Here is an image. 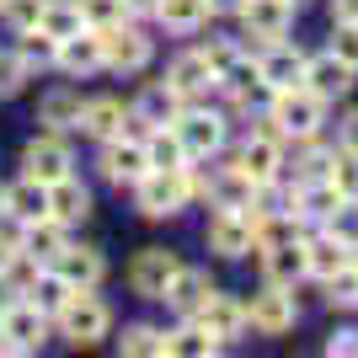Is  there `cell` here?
I'll list each match as a JSON object with an SVG mask.
<instances>
[{
  "mask_svg": "<svg viewBox=\"0 0 358 358\" xmlns=\"http://www.w3.org/2000/svg\"><path fill=\"white\" fill-rule=\"evenodd\" d=\"M75 129L86 139H118L123 129H129V102H118V96H91V102H80V118H75Z\"/></svg>",
  "mask_w": 358,
  "mask_h": 358,
  "instance_id": "obj_18",
  "label": "cell"
},
{
  "mask_svg": "<svg viewBox=\"0 0 358 358\" xmlns=\"http://www.w3.org/2000/svg\"><path fill=\"white\" fill-rule=\"evenodd\" d=\"M331 161H337V150L331 145H321V134L315 139H299V177L294 182H315V177H331Z\"/></svg>",
  "mask_w": 358,
  "mask_h": 358,
  "instance_id": "obj_39",
  "label": "cell"
},
{
  "mask_svg": "<svg viewBox=\"0 0 358 358\" xmlns=\"http://www.w3.org/2000/svg\"><path fill=\"white\" fill-rule=\"evenodd\" d=\"M273 134L284 139H315L321 134V123H327V102L315 96L310 86H289V91H268V118H262Z\"/></svg>",
  "mask_w": 358,
  "mask_h": 358,
  "instance_id": "obj_2",
  "label": "cell"
},
{
  "mask_svg": "<svg viewBox=\"0 0 358 358\" xmlns=\"http://www.w3.org/2000/svg\"><path fill=\"white\" fill-rule=\"evenodd\" d=\"M80 16H86L91 32H107V27H123V22H134L123 0H80Z\"/></svg>",
  "mask_w": 358,
  "mask_h": 358,
  "instance_id": "obj_42",
  "label": "cell"
},
{
  "mask_svg": "<svg viewBox=\"0 0 358 358\" xmlns=\"http://www.w3.org/2000/svg\"><path fill=\"white\" fill-rule=\"evenodd\" d=\"M177 268H182L177 252H166V246H145V252L129 262V289H134L139 299H161L166 278H171Z\"/></svg>",
  "mask_w": 358,
  "mask_h": 358,
  "instance_id": "obj_17",
  "label": "cell"
},
{
  "mask_svg": "<svg viewBox=\"0 0 358 358\" xmlns=\"http://www.w3.org/2000/svg\"><path fill=\"white\" fill-rule=\"evenodd\" d=\"M166 80H171V91H177L182 102H203L220 80H214V70H209V59L198 54V48H187V54H177L171 59V70H166Z\"/></svg>",
  "mask_w": 358,
  "mask_h": 358,
  "instance_id": "obj_20",
  "label": "cell"
},
{
  "mask_svg": "<svg viewBox=\"0 0 358 358\" xmlns=\"http://www.w3.org/2000/svg\"><path fill=\"white\" fill-rule=\"evenodd\" d=\"M294 6H305V0H294Z\"/></svg>",
  "mask_w": 358,
  "mask_h": 358,
  "instance_id": "obj_55",
  "label": "cell"
},
{
  "mask_svg": "<svg viewBox=\"0 0 358 358\" xmlns=\"http://www.w3.org/2000/svg\"><path fill=\"white\" fill-rule=\"evenodd\" d=\"M70 241V230H64L59 220H32V224H22V252L32 257V262H54L59 257V246Z\"/></svg>",
  "mask_w": 358,
  "mask_h": 358,
  "instance_id": "obj_30",
  "label": "cell"
},
{
  "mask_svg": "<svg viewBox=\"0 0 358 358\" xmlns=\"http://www.w3.org/2000/svg\"><path fill=\"white\" fill-rule=\"evenodd\" d=\"M294 321H299V305H294V289L284 284H262L246 299V327L262 331V337H284V331H294Z\"/></svg>",
  "mask_w": 358,
  "mask_h": 358,
  "instance_id": "obj_5",
  "label": "cell"
},
{
  "mask_svg": "<svg viewBox=\"0 0 358 358\" xmlns=\"http://www.w3.org/2000/svg\"><path fill=\"white\" fill-rule=\"evenodd\" d=\"M38 27L48 38H75V32L86 27V16H80V0H48L43 16H38Z\"/></svg>",
  "mask_w": 358,
  "mask_h": 358,
  "instance_id": "obj_35",
  "label": "cell"
},
{
  "mask_svg": "<svg viewBox=\"0 0 358 358\" xmlns=\"http://www.w3.org/2000/svg\"><path fill=\"white\" fill-rule=\"evenodd\" d=\"M145 155H150V171H171V166H187L182 134L171 129V123H161V129H145Z\"/></svg>",
  "mask_w": 358,
  "mask_h": 358,
  "instance_id": "obj_33",
  "label": "cell"
},
{
  "mask_svg": "<svg viewBox=\"0 0 358 358\" xmlns=\"http://www.w3.org/2000/svg\"><path fill=\"white\" fill-rule=\"evenodd\" d=\"M209 16H214L209 0H161V6H155V22H161L171 38H193V32H203V27H209Z\"/></svg>",
  "mask_w": 358,
  "mask_h": 358,
  "instance_id": "obj_27",
  "label": "cell"
},
{
  "mask_svg": "<svg viewBox=\"0 0 358 358\" xmlns=\"http://www.w3.org/2000/svg\"><path fill=\"white\" fill-rule=\"evenodd\" d=\"M54 64H59L64 75H75V80L96 75V70H102V32L80 27L75 38H59V54H54Z\"/></svg>",
  "mask_w": 358,
  "mask_h": 358,
  "instance_id": "obj_21",
  "label": "cell"
},
{
  "mask_svg": "<svg viewBox=\"0 0 358 358\" xmlns=\"http://www.w3.org/2000/svg\"><path fill=\"white\" fill-rule=\"evenodd\" d=\"M198 54H203V59H209V70H214V80H220L224 70H230V64L241 59V43H230V38H220V43H209V48H198ZM220 91V86H214Z\"/></svg>",
  "mask_w": 358,
  "mask_h": 358,
  "instance_id": "obj_47",
  "label": "cell"
},
{
  "mask_svg": "<svg viewBox=\"0 0 358 358\" xmlns=\"http://www.w3.org/2000/svg\"><path fill=\"white\" fill-rule=\"evenodd\" d=\"M0 214H6V187H0Z\"/></svg>",
  "mask_w": 358,
  "mask_h": 358,
  "instance_id": "obj_54",
  "label": "cell"
},
{
  "mask_svg": "<svg viewBox=\"0 0 358 358\" xmlns=\"http://www.w3.org/2000/svg\"><path fill=\"white\" fill-rule=\"evenodd\" d=\"M75 118H80V96H75L70 86L48 91L43 102H38V123H48L54 134H64V129H75Z\"/></svg>",
  "mask_w": 358,
  "mask_h": 358,
  "instance_id": "obj_34",
  "label": "cell"
},
{
  "mask_svg": "<svg viewBox=\"0 0 358 358\" xmlns=\"http://www.w3.org/2000/svg\"><path fill=\"white\" fill-rule=\"evenodd\" d=\"M262 278H268V284L294 289L299 278H305V236L278 241V246H262Z\"/></svg>",
  "mask_w": 358,
  "mask_h": 358,
  "instance_id": "obj_24",
  "label": "cell"
},
{
  "mask_svg": "<svg viewBox=\"0 0 358 358\" xmlns=\"http://www.w3.org/2000/svg\"><path fill=\"white\" fill-rule=\"evenodd\" d=\"M123 353L129 358H166V331L150 327V321H134V327H123Z\"/></svg>",
  "mask_w": 358,
  "mask_h": 358,
  "instance_id": "obj_38",
  "label": "cell"
},
{
  "mask_svg": "<svg viewBox=\"0 0 358 358\" xmlns=\"http://www.w3.org/2000/svg\"><path fill=\"white\" fill-rule=\"evenodd\" d=\"M220 348H224V343L214 337L209 327H198L193 315H187L177 331H166V358H214Z\"/></svg>",
  "mask_w": 358,
  "mask_h": 358,
  "instance_id": "obj_29",
  "label": "cell"
},
{
  "mask_svg": "<svg viewBox=\"0 0 358 358\" xmlns=\"http://www.w3.org/2000/svg\"><path fill=\"white\" fill-rule=\"evenodd\" d=\"M337 203H343V193H337V187H331V177H315V182H294V214L305 224H321L327 220L331 209H337Z\"/></svg>",
  "mask_w": 358,
  "mask_h": 358,
  "instance_id": "obj_28",
  "label": "cell"
},
{
  "mask_svg": "<svg viewBox=\"0 0 358 358\" xmlns=\"http://www.w3.org/2000/svg\"><path fill=\"white\" fill-rule=\"evenodd\" d=\"M75 171V150H70V139L64 134H54V129H43V134H32L27 139V150H22V177H32V182H59V177H70Z\"/></svg>",
  "mask_w": 358,
  "mask_h": 358,
  "instance_id": "obj_6",
  "label": "cell"
},
{
  "mask_svg": "<svg viewBox=\"0 0 358 358\" xmlns=\"http://www.w3.org/2000/svg\"><path fill=\"white\" fill-rule=\"evenodd\" d=\"M27 80H32V70L22 64V54H0V96H16Z\"/></svg>",
  "mask_w": 358,
  "mask_h": 358,
  "instance_id": "obj_46",
  "label": "cell"
},
{
  "mask_svg": "<svg viewBox=\"0 0 358 358\" xmlns=\"http://www.w3.org/2000/svg\"><path fill=\"white\" fill-rule=\"evenodd\" d=\"M86 214H91V193H86V182H75V171L59 177V182H48V220H59L64 230H75Z\"/></svg>",
  "mask_w": 358,
  "mask_h": 358,
  "instance_id": "obj_25",
  "label": "cell"
},
{
  "mask_svg": "<svg viewBox=\"0 0 358 358\" xmlns=\"http://www.w3.org/2000/svg\"><path fill=\"white\" fill-rule=\"evenodd\" d=\"M48 268L59 273L64 284H75V289H96V284L107 278L102 252H96V246H75V241H64V246H59V257H54Z\"/></svg>",
  "mask_w": 358,
  "mask_h": 358,
  "instance_id": "obj_19",
  "label": "cell"
},
{
  "mask_svg": "<svg viewBox=\"0 0 358 358\" xmlns=\"http://www.w3.org/2000/svg\"><path fill=\"white\" fill-rule=\"evenodd\" d=\"M16 299H22V289H16L11 278H6V273H0V310H6V305H16Z\"/></svg>",
  "mask_w": 358,
  "mask_h": 358,
  "instance_id": "obj_51",
  "label": "cell"
},
{
  "mask_svg": "<svg viewBox=\"0 0 358 358\" xmlns=\"http://www.w3.org/2000/svg\"><path fill=\"white\" fill-rule=\"evenodd\" d=\"M331 22H358V0H331Z\"/></svg>",
  "mask_w": 358,
  "mask_h": 358,
  "instance_id": "obj_50",
  "label": "cell"
},
{
  "mask_svg": "<svg viewBox=\"0 0 358 358\" xmlns=\"http://www.w3.org/2000/svg\"><path fill=\"white\" fill-rule=\"evenodd\" d=\"M236 166H241V171H246L252 182H273V177H284V166H289L284 139L273 134V129H252V134L241 139Z\"/></svg>",
  "mask_w": 358,
  "mask_h": 358,
  "instance_id": "obj_12",
  "label": "cell"
},
{
  "mask_svg": "<svg viewBox=\"0 0 358 358\" xmlns=\"http://www.w3.org/2000/svg\"><path fill=\"white\" fill-rule=\"evenodd\" d=\"M96 166H102V177L113 182V187H134L139 177L150 171V155H145V134H134V129H123L118 139H102V155H96Z\"/></svg>",
  "mask_w": 358,
  "mask_h": 358,
  "instance_id": "obj_7",
  "label": "cell"
},
{
  "mask_svg": "<svg viewBox=\"0 0 358 358\" xmlns=\"http://www.w3.org/2000/svg\"><path fill=\"white\" fill-rule=\"evenodd\" d=\"M257 80H262V91H289V86H305V54H299L294 43H268L262 54H257Z\"/></svg>",
  "mask_w": 358,
  "mask_h": 358,
  "instance_id": "obj_13",
  "label": "cell"
},
{
  "mask_svg": "<svg viewBox=\"0 0 358 358\" xmlns=\"http://www.w3.org/2000/svg\"><path fill=\"white\" fill-rule=\"evenodd\" d=\"M193 198H203V177H198V161L171 166V171H145L134 182V209L145 220H171L182 214Z\"/></svg>",
  "mask_w": 358,
  "mask_h": 358,
  "instance_id": "obj_1",
  "label": "cell"
},
{
  "mask_svg": "<svg viewBox=\"0 0 358 358\" xmlns=\"http://www.w3.org/2000/svg\"><path fill=\"white\" fill-rule=\"evenodd\" d=\"M353 75H358V70H353V64H343L331 48H327V54H305V86H310L327 107L337 102V96H348V91H353Z\"/></svg>",
  "mask_w": 358,
  "mask_h": 358,
  "instance_id": "obj_16",
  "label": "cell"
},
{
  "mask_svg": "<svg viewBox=\"0 0 358 358\" xmlns=\"http://www.w3.org/2000/svg\"><path fill=\"white\" fill-rule=\"evenodd\" d=\"M331 54L358 70V22H331Z\"/></svg>",
  "mask_w": 358,
  "mask_h": 358,
  "instance_id": "obj_45",
  "label": "cell"
},
{
  "mask_svg": "<svg viewBox=\"0 0 358 358\" xmlns=\"http://www.w3.org/2000/svg\"><path fill=\"white\" fill-rule=\"evenodd\" d=\"M337 150L358 155V107H348L343 118H337Z\"/></svg>",
  "mask_w": 358,
  "mask_h": 358,
  "instance_id": "obj_48",
  "label": "cell"
},
{
  "mask_svg": "<svg viewBox=\"0 0 358 358\" xmlns=\"http://www.w3.org/2000/svg\"><path fill=\"white\" fill-rule=\"evenodd\" d=\"M252 193H257V182L241 166H220L214 177H203V198L214 209H252Z\"/></svg>",
  "mask_w": 358,
  "mask_h": 358,
  "instance_id": "obj_23",
  "label": "cell"
},
{
  "mask_svg": "<svg viewBox=\"0 0 358 358\" xmlns=\"http://www.w3.org/2000/svg\"><path fill=\"white\" fill-rule=\"evenodd\" d=\"M327 353L331 358H337V353H343V358H358V331H331V337H327Z\"/></svg>",
  "mask_w": 358,
  "mask_h": 358,
  "instance_id": "obj_49",
  "label": "cell"
},
{
  "mask_svg": "<svg viewBox=\"0 0 358 358\" xmlns=\"http://www.w3.org/2000/svg\"><path fill=\"white\" fill-rule=\"evenodd\" d=\"M321 284H327V305H337V310H358V252L348 257L331 278H321Z\"/></svg>",
  "mask_w": 358,
  "mask_h": 358,
  "instance_id": "obj_37",
  "label": "cell"
},
{
  "mask_svg": "<svg viewBox=\"0 0 358 358\" xmlns=\"http://www.w3.org/2000/svg\"><path fill=\"white\" fill-rule=\"evenodd\" d=\"M70 294H75V284H64V278H59L54 268H48V262H43L38 273H32V284L22 289V299H32V305H38V310H43L48 321H54V310H59V305H64Z\"/></svg>",
  "mask_w": 358,
  "mask_h": 358,
  "instance_id": "obj_32",
  "label": "cell"
},
{
  "mask_svg": "<svg viewBox=\"0 0 358 358\" xmlns=\"http://www.w3.org/2000/svg\"><path fill=\"white\" fill-rule=\"evenodd\" d=\"M0 337H6V353H38L48 343V315L32 299H16L0 310Z\"/></svg>",
  "mask_w": 358,
  "mask_h": 358,
  "instance_id": "obj_10",
  "label": "cell"
},
{
  "mask_svg": "<svg viewBox=\"0 0 358 358\" xmlns=\"http://www.w3.org/2000/svg\"><path fill=\"white\" fill-rule=\"evenodd\" d=\"M198 327H209L220 343H236V337H246V299L224 294V289H209V299L193 310Z\"/></svg>",
  "mask_w": 358,
  "mask_h": 358,
  "instance_id": "obj_14",
  "label": "cell"
},
{
  "mask_svg": "<svg viewBox=\"0 0 358 358\" xmlns=\"http://www.w3.org/2000/svg\"><path fill=\"white\" fill-rule=\"evenodd\" d=\"M16 54H22L27 70H48L54 54H59V38H48L43 27H27V32H22V43H16Z\"/></svg>",
  "mask_w": 358,
  "mask_h": 358,
  "instance_id": "obj_40",
  "label": "cell"
},
{
  "mask_svg": "<svg viewBox=\"0 0 358 358\" xmlns=\"http://www.w3.org/2000/svg\"><path fill=\"white\" fill-rule=\"evenodd\" d=\"M315 230H327V236H337L343 246H353V252H358V198H343V203L315 224Z\"/></svg>",
  "mask_w": 358,
  "mask_h": 358,
  "instance_id": "obj_41",
  "label": "cell"
},
{
  "mask_svg": "<svg viewBox=\"0 0 358 358\" xmlns=\"http://www.w3.org/2000/svg\"><path fill=\"white\" fill-rule=\"evenodd\" d=\"M182 96L171 91V80H150L145 91H139L134 102H129V129H161V123H177V113H182Z\"/></svg>",
  "mask_w": 358,
  "mask_h": 358,
  "instance_id": "obj_15",
  "label": "cell"
},
{
  "mask_svg": "<svg viewBox=\"0 0 358 358\" xmlns=\"http://www.w3.org/2000/svg\"><path fill=\"white\" fill-rule=\"evenodd\" d=\"M331 187H337L343 198H358V155L337 150V161H331Z\"/></svg>",
  "mask_w": 358,
  "mask_h": 358,
  "instance_id": "obj_44",
  "label": "cell"
},
{
  "mask_svg": "<svg viewBox=\"0 0 358 358\" xmlns=\"http://www.w3.org/2000/svg\"><path fill=\"white\" fill-rule=\"evenodd\" d=\"M6 214L22 220V224L43 220V214H48V187H43V182H32V177L11 182V187H6Z\"/></svg>",
  "mask_w": 358,
  "mask_h": 358,
  "instance_id": "obj_31",
  "label": "cell"
},
{
  "mask_svg": "<svg viewBox=\"0 0 358 358\" xmlns=\"http://www.w3.org/2000/svg\"><path fill=\"white\" fill-rule=\"evenodd\" d=\"M220 91H224L236 107H246V102H252V91H262V80H257V59H246V54H241V59L220 75Z\"/></svg>",
  "mask_w": 358,
  "mask_h": 358,
  "instance_id": "obj_36",
  "label": "cell"
},
{
  "mask_svg": "<svg viewBox=\"0 0 358 358\" xmlns=\"http://www.w3.org/2000/svg\"><path fill=\"white\" fill-rule=\"evenodd\" d=\"M294 0H246L241 6V27H246V38H252L257 48L278 43V38H289V27H294Z\"/></svg>",
  "mask_w": 358,
  "mask_h": 358,
  "instance_id": "obj_9",
  "label": "cell"
},
{
  "mask_svg": "<svg viewBox=\"0 0 358 358\" xmlns=\"http://www.w3.org/2000/svg\"><path fill=\"white\" fill-rule=\"evenodd\" d=\"M182 134V150H187V161H214L224 150V139H230V123H224V113H214V107L203 102H187L177 113V123H171Z\"/></svg>",
  "mask_w": 358,
  "mask_h": 358,
  "instance_id": "obj_4",
  "label": "cell"
},
{
  "mask_svg": "<svg viewBox=\"0 0 358 358\" xmlns=\"http://www.w3.org/2000/svg\"><path fill=\"white\" fill-rule=\"evenodd\" d=\"M209 273L203 268H187V262H182L177 273H171V278H166V289H161V299L166 305H171V310L182 315V321H187V315L198 310V305H203V299H209Z\"/></svg>",
  "mask_w": 358,
  "mask_h": 358,
  "instance_id": "obj_22",
  "label": "cell"
},
{
  "mask_svg": "<svg viewBox=\"0 0 358 358\" xmlns=\"http://www.w3.org/2000/svg\"><path fill=\"white\" fill-rule=\"evenodd\" d=\"M150 59H155V43H150L134 22H123V27H107V32H102V70L139 75Z\"/></svg>",
  "mask_w": 358,
  "mask_h": 358,
  "instance_id": "obj_8",
  "label": "cell"
},
{
  "mask_svg": "<svg viewBox=\"0 0 358 358\" xmlns=\"http://www.w3.org/2000/svg\"><path fill=\"white\" fill-rule=\"evenodd\" d=\"M209 6H214V16H220V11H241L246 0H209Z\"/></svg>",
  "mask_w": 358,
  "mask_h": 358,
  "instance_id": "obj_53",
  "label": "cell"
},
{
  "mask_svg": "<svg viewBox=\"0 0 358 358\" xmlns=\"http://www.w3.org/2000/svg\"><path fill=\"white\" fill-rule=\"evenodd\" d=\"M43 6H48V0H0V16H6V27H11V32H27V27H38Z\"/></svg>",
  "mask_w": 358,
  "mask_h": 358,
  "instance_id": "obj_43",
  "label": "cell"
},
{
  "mask_svg": "<svg viewBox=\"0 0 358 358\" xmlns=\"http://www.w3.org/2000/svg\"><path fill=\"white\" fill-rule=\"evenodd\" d=\"M54 321H59V337H64V343L91 348V343H102L107 331H113V305H107L96 289H75L59 310H54Z\"/></svg>",
  "mask_w": 358,
  "mask_h": 358,
  "instance_id": "obj_3",
  "label": "cell"
},
{
  "mask_svg": "<svg viewBox=\"0 0 358 358\" xmlns=\"http://www.w3.org/2000/svg\"><path fill=\"white\" fill-rule=\"evenodd\" d=\"M348 257H353V246H343L337 236H327V230H305V278H331V273L343 268Z\"/></svg>",
  "mask_w": 358,
  "mask_h": 358,
  "instance_id": "obj_26",
  "label": "cell"
},
{
  "mask_svg": "<svg viewBox=\"0 0 358 358\" xmlns=\"http://www.w3.org/2000/svg\"><path fill=\"white\" fill-rule=\"evenodd\" d=\"M123 6H129V16H155L161 0H123Z\"/></svg>",
  "mask_w": 358,
  "mask_h": 358,
  "instance_id": "obj_52",
  "label": "cell"
},
{
  "mask_svg": "<svg viewBox=\"0 0 358 358\" xmlns=\"http://www.w3.org/2000/svg\"><path fill=\"white\" fill-rule=\"evenodd\" d=\"M203 241H209V252H220L224 262L252 257V252H257V246H252V214H246V209H214Z\"/></svg>",
  "mask_w": 358,
  "mask_h": 358,
  "instance_id": "obj_11",
  "label": "cell"
}]
</instances>
